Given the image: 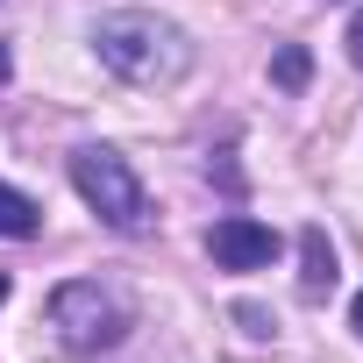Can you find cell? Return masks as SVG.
<instances>
[{"instance_id":"obj_12","label":"cell","mask_w":363,"mask_h":363,"mask_svg":"<svg viewBox=\"0 0 363 363\" xmlns=\"http://www.w3.org/2000/svg\"><path fill=\"white\" fill-rule=\"evenodd\" d=\"M0 299H8V271H0Z\"/></svg>"},{"instance_id":"obj_10","label":"cell","mask_w":363,"mask_h":363,"mask_svg":"<svg viewBox=\"0 0 363 363\" xmlns=\"http://www.w3.org/2000/svg\"><path fill=\"white\" fill-rule=\"evenodd\" d=\"M349 328H356V335H363V292H356V306H349Z\"/></svg>"},{"instance_id":"obj_11","label":"cell","mask_w":363,"mask_h":363,"mask_svg":"<svg viewBox=\"0 0 363 363\" xmlns=\"http://www.w3.org/2000/svg\"><path fill=\"white\" fill-rule=\"evenodd\" d=\"M8 72H15V65H8V43H0V86H8Z\"/></svg>"},{"instance_id":"obj_5","label":"cell","mask_w":363,"mask_h":363,"mask_svg":"<svg viewBox=\"0 0 363 363\" xmlns=\"http://www.w3.org/2000/svg\"><path fill=\"white\" fill-rule=\"evenodd\" d=\"M335 278H342V271H335V242H328V228H306V235H299V292H306V299H328Z\"/></svg>"},{"instance_id":"obj_2","label":"cell","mask_w":363,"mask_h":363,"mask_svg":"<svg viewBox=\"0 0 363 363\" xmlns=\"http://www.w3.org/2000/svg\"><path fill=\"white\" fill-rule=\"evenodd\" d=\"M72 186H79V200H86L114 235H143V228H150V193H143V178L128 171L121 150L79 143V150H72Z\"/></svg>"},{"instance_id":"obj_4","label":"cell","mask_w":363,"mask_h":363,"mask_svg":"<svg viewBox=\"0 0 363 363\" xmlns=\"http://www.w3.org/2000/svg\"><path fill=\"white\" fill-rule=\"evenodd\" d=\"M207 250H214L221 271H264V264L278 257V228H264V221H250V214H228V221L207 228Z\"/></svg>"},{"instance_id":"obj_6","label":"cell","mask_w":363,"mask_h":363,"mask_svg":"<svg viewBox=\"0 0 363 363\" xmlns=\"http://www.w3.org/2000/svg\"><path fill=\"white\" fill-rule=\"evenodd\" d=\"M36 228H43V207H36L29 193H15L8 178H0V235H8V242H29Z\"/></svg>"},{"instance_id":"obj_1","label":"cell","mask_w":363,"mask_h":363,"mask_svg":"<svg viewBox=\"0 0 363 363\" xmlns=\"http://www.w3.org/2000/svg\"><path fill=\"white\" fill-rule=\"evenodd\" d=\"M93 57L121 86H171V79L193 72V36L150 8H114L93 22Z\"/></svg>"},{"instance_id":"obj_8","label":"cell","mask_w":363,"mask_h":363,"mask_svg":"<svg viewBox=\"0 0 363 363\" xmlns=\"http://www.w3.org/2000/svg\"><path fill=\"white\" fill-rule=\"evenodd\" d=\"M235 320H242V335H257V342L271 335V313H264V306H235Z\"/></svg>"},{"instance_id":"obj_7","label":"cell","mask_w":363,"mask_h":363,"mask_svg":"<svg viewBox=\"0 0 363 363\" xmlns=\"http://www.w3.org/2000/svg\"><path fill=\"white\" fill-rule=\"evenodd\" d=\"M306 72H313V57H306V50H299V43H285V50H278V57H271V79H278V86H285V93H299V86H306Z\"/></svg>"},{"instance_id":"obj_9","label":"cell","mask_w":363,"mask_h":363,"mask_svg":"<svg viewBox=\"0 0 363 363\" xmlns=\"http://www.w3.org/2000/svg\"><path fill=\"white\" fill-rule=\"evenodd\" d=\"M342 43H349V65H363V15L349 22V36H342Z\"/></svg>"},{"instance_id":"obj_3","label":"cell","mask_w":363,"mask_h":363,"mask_svg":"<svg viewBox=\"0 0 363 363\" xmlns=\"http://www.w3.org/2000/svg\"><path fill=\"white\" fill-rule=\"evenodd\" d=\"M50 328H57L65 349L100 356V349H121V342H128L135 313H128V299H121L114 285H100V278H72V285L50 292Z\"/></svg>"}]
</instances>
